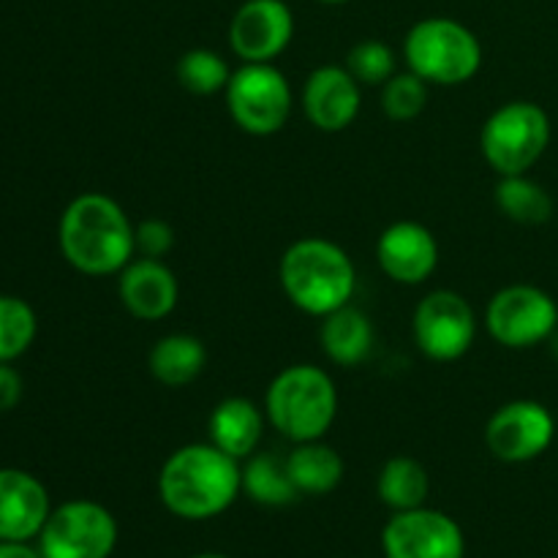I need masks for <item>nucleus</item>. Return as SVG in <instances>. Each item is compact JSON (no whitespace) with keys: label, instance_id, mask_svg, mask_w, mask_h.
<instances>
[{"label":"nucleus","instance_id":"obj_1","mask_svg":"<svg viewBox=\"0 0 558 558\" xmlns=\"http://www.w3.org/2000/svg\"><path fill=\"white\" fill-rule=\"evenodd\" d=\"M243 490L238 458L216 445H185L163 461L158 496L172 515L183 521H207L234 505Z\"/></svg>","mask_w":558,"mask_h":558},{"label":"nucleus","instance_id":"obj_2","mask_svg":"<svg viewBox=\"0 0 558 558\" xmlns=\"http://www.w3.org/2000/svg\"><path fill=\"white\" fill-rule=\"evenodd\" d=\"M60 251L85 276H112L134 256V223L107 194H82L60 218Z\"/></svg>","mask_w":558,"mask_h":558},{"label":"nucleus","instance_id":"obj_3","mask_svg":"<svg viewBox=\"0 0 558 558\" xmlns=\"http://www.w3.org/2000/svg\"><path fill=\"white\" fill-rule=\"evenodd\" d=\"M281 287L294 308L325 319L343 308L357 287V270L347 251L325 238H303L281 256Z\"/></svg>","mask_w":558,"mask_h":558},{"label":"nucleus","instance_id":"obj_4","mask_svg":"<svg viewBox=\"0 0 558 558\" xmlns=\"http://www.w3.org/2000/svg\"><path fill=\"white\" fill-rule=\"evenodd\" d=\"M265 412L272 428L298 445L322 439L338 414L336 381L319 365H289L267 387Z\"/></svg>","mask_w":558,"mask_h":558},{"label":"nucleus","instance_id":"obj_5","mask_svg":"<svg viewBox=\"0 0 558 558\" xmlns=\"http://www.w3.org/2000/svg\"><path fill=\"white\" fill-rule=\"evenodd\" d=\"M409 71L423 76L428 85H463L483 65V44L461 22L450 16L420 20L403 41Z\"/></svg>","mask_w":558,"mask_h":558},{"label":"nucleus","instance_id":"obj_6","mask_svg":"<svg viewBox=\"0 0 558 558\" xmlns=\"http://www.w3.org/2000/svg\"><path fill=\"white\" fill-rule=\"evenodd\" d=\"M550 145V118L539 104L510 101L480 131L485 161L499 174H526Z\"/></svg>","mask_w":558,"mask_h":558},{"label":"nucleus","instance_id":"obj_7","mask_svg":"<svg viewBox=\"0 0 558 558\" xmlns=\"http://www.w3.org/2000/svg\"><path fill=\"white\" fill-rule=\"evenodd\" d=\"M223 93L232 120L251 136L278 134L292 112V87L272 63H243Z\"/></svg>","mask_w":558,"mask_h":558},{"label":"nucleus","instance_id":"obj_8","mask_svg":"<svg viewBox=\"0 0 558 558\" xmlns=\"http://www.w3.org/2000/svg\"><path fill=\"white\" fill-rule=\"evenodd\" d=\"M490 338L507 349H532L548 341L558 327V303L545 289L512 283L490 298L485 311Z\"/></svg>","mask_w":558,"mask_h":558},{"label":"nucleus","instance_id":"obj_9","mask_svg":"<svg viewBox=\"0 0 558 558\" xmlns=\"http://www.w3.org/2000/svg\"><path fill=\"white\" fill-rule=\"evenodd\" d=\"M44 558H109L118 543V523L98 501H65L49 512L41 529Z\"/></svg>","mask_w":558,"mask_h":558},{"label":"nucleus","instance_id":"obj_10","mask_svg":"<svg viewBox=\"0 0 558 558\" xmlns=\"http://www.w3.org/2000/svg\"><path fill=\"white\" fill-rule=\"evenodd\" d=\"M414 341L425 357L452 363L472 349L477 336V316L463 294L436 289L420 300L414 311Z\"/></svg>","mask_w":558,"mask_h":558},{"label":"nucleus","instance_id":"obj_11","mask_svg":"<svg viewBox=\"0 0 558 558\" xmlns=\"http://www.w3.org/2000/svg\"><path fill=\"white\" fill-rule=\"evenodd\" d=\"M556 436V420L537 401H510L496 409L485 425L490 456L505 463H529L543 456Z\"/></svg>","mask_w":558,"mask_h":558},{"label":"nucleus","instance_id":"obj_12","mask_svg":"<svg viewBox=\"0 0 558 558\" xmlns=\"http://www.w3.org/2000/svg\"><path fill=\"white\" fill-rule=\"evenodd\" d=\"M387 558H463L466 539L450 515L428 507L403 510L381 532Z\"/></svg>","mask_w":558,"mask_h":558},{"label":"nucleus","instance_id":"obj_13","mask_svg":"<svg viewBox=\"0 0 558 558\" xmlns=\"http://www.w3.org/2000/svg\"><path fill=\"white\" fill-rule=\"evenodd\" d=\"M292 36L294 16L283 0H245L229 22V47L243 63H272Z\"/></svg>","mask_w":558,"mask_h":558},{"label":"nucleus","instance_id":"obj_14","mask_svg":"<svg viewBox=\"0 0 558 558\" xmlns=\"http://www.w3.org/2000/svg\"><path fill=\"white\" fill-rule=\"evenodd\" d=\"M376 259L387 278L403 287H417L434 276L439 265V243L423 223L398 221L379 234Z\"/></svg>","mask_w":558,"mask_h":558},{"label":"nucleus","instance_id":"obj_15","mask_svg":"<svg viewBox=\"0 0 558 558\" xmlns=\"http://www.w3.org/2000/svg\"><path fill=\"white\" fill-rule=\"evenodd\" d=\"M360 104H363L360 82L349 74L347 65H319L305 80L303 109L311 125L325 134L349 129L360 114Z\"/></svg>","mask_w":558,"mask_h":558},{"label":"nucleus","instance_id":"obj_16","mask_svg":"<svg viewBox=\"0 0 558 558\" xmlns=\"http://www.w3.org/2000/svg\"><path fill=\"white\" fill-rule=\"evenodd\" d=\"M118 294L123 308L134 319L158 322L172 314L174 305H178V276L161 259L142 256V259L129 262L120 270Z\"/></svg>","mask_w":558,"mask_h":558},{"label":"nucleus","instance_id":"obj_17","mask_svg":"<svg viewBox=\"0 0 558 558\" xmlns=\"http://www.w3.org/2000/svg\"><path fill=\"white\" fill-rule=\"evenodd\" d=\"M47 488L22 469H0V543H25L49 518Z\"/></svg>","mask_w":558,"mask_h":558},{"label":"nucleus","instance_id":"obj_18","mask_svg":"<svg viewBox=\"0 0 558 558\" xmlns=\"http://www.w3.org/2000/svg\"><path fill=\"white\" fill-rule=\"evenodd\" d=\"M210 441L232 458H251L265 434L262 409L248 398H227L210 414Z\"/></svg>","mask_w":558,"mask_h":558},{"label":"nucleus","instance_id":"obj_19","mask_svg":"<svg viewBox=\"0 0 558 558\" xmlns=\"http://www.w3.org/2000/svg\"><path fill=\"white\" fill-rule=\"evenodd\" d=\"M322 352L343 368H354L363 363L374 349V325L368 316L354 305L332 311L325 316L319 330Z\"/></svg>","mask_w":558,"mask_h":558},{"label":"nucleus","instance_id":"obj_20","mask_svg":"<svg viewBox=\"0 0 558 558\" xmlns=\"http://www.w3.org/2000/svg\"><path fill=\"white\" fill-rule=\"evenodd\" d=\"M207 365L205 343L189 332H172L153 343L147 368L163 387H185L202 376Z\"/></svg>","mask_w":558,"mask_h":558},{"label":"nucleus","instance_id":"obj_21","mask_svg":"<svg viewBox=\"0 0 558 558\" xmlns=\"http://www.w3.org/2000/svg\"><path fill=\"white\" fill-rule=\"evenodd\" d=\"M287 472L300 494L325 496L343 480V458L322 439L303 441L287 456Z\"/></svg>","mask_w":558,"mask_h":558},{"label":"nucleus","instance_id":"obj_22","mask_svg":"<svg viewBox=\"0 0 558 558\" xmlns=\"http://www.w3.org/2000/svg\"><path fill=\"white\" fill-rule=\"evenodd\" d=\"M376 490H379V499L392 512L417 510L428 499L430 477L423 463L409 456H398L381 466Z\"/></svg>","mask_w":558,"mask_h":558},{"label":"nucleus","instance_id":"obj_23","mask_svg":"<svg viewBox=\"0 0 558 558\" xmlns=\"http://www.w3.org/2000/svg\"><path fill=\"white\" fill-rule=\"evenodd\" d=\"M496 205L510 221L539 227L554 216V199L537 180L526 174H501L496 185Z\"/></svg>","mask_w":558,"mask_h":558},{"label":"nucleus","instance_id":"obj_24","mask_svg":"<svg viewBox=\"0 0 558 558\" xmlns=\"http://www.w3.org/2000/svg\"><path fill=\"white\" fill-rule=\"evenodd\" d=\"M243 490L265 507L292 505L300 496L287 472V458H278L272 452L251 456L248 466L243 469Z\"/></svg>","mask_w":558,"mask_h":558},{"label":"nucleus","instance_id":"obj_25","mask_svg":"<svg viewBox=\"0 0 558 558\" xmlns=\"http://www.w3.org/2000/svg\"><path fill=\"white\" fill-rule=\"evenodd\" d=\"M178 82L194 96H216L227 90L232 80V69L227 60L213 49H189L174 65Z\"/></svg>","mask_w":558,"mask_h":558},{"label":"nucleus","instance_id":"obj_26","mask_svg":"<svg viewBox=\"0 0 558 558\" xmlns=\"http://www.w3.org/2000/svg\"><path fill=\"white\" fill-rule=\"evenodd\" d=\"M38 322L31 305L20 298H0V363L25 354L36 338Z\"/></svg>","mask_w":558,"mask_h":558},{"label":"nucleus","instance_id":"obj_27","mask_svg":"<svg viewBox=\"0 0 558 558\" xmlns=\"http://www.w3.org/2000/svg\"><path fill=\"white\" fill-rule=\"evenodd\" d=\"M428 104V82L417 76L414 71L396 74L381 85V109L390 120L407 123L414 120Z\"/></svg>","mask_w":558,"mask_h":558},{"label":"nucleus","instance_id":"obj_28","mask_svg":"<svg viewBox=\"0 0 558 558\" xmlns=\"http://www.w3.org/2000/svg\"><path fill=\"white\" fill-rule=\"evenodd\" d=\"M347 71L360 85H385L390 76H396V54L385 41L365 38L349 52Z\"/></svg>","mask_w":558,"mask_h":558},{"label":"nucleus","instance_id":"obj_29","mask_svg":"<svg viewBox=\"0 0 558 558\" xmlns=\"http://www.w3.org/2000/svg\"><path fill=\"white\" fill-rule=\"evenodd\" d=\"M134 243L136 251L147 259H163L174 245V229L172 223L161 221V218H150L134 227Z\"/></svg>","mask_w":558,"mask_h":558},{"label":"nucleus","instance_id":"obj_30","mask_svg":"<svg viewBox=\"0 0 558 558\" xmlns=\"http://www.w3.org/2000/svg\"><path fill=\"white\" fill-rule=\"evenodd\" d=\"M22 398V376L9 363H0V412H11Z\"/></svg>","mask_w":558,"mask_h":558},{"label":"nucleus","instance_id":"obj_31","mask_svg":"<svg viewBox=\"0 0 558 558\" xmlns=\"http://www.w3.org/2000/svg\"><path fill=\"white\" fill-rule=\"evenodd\" d=\"M0 558H44V556L27 548L25 543H0Z\"/></svg>","mask_w":558,"mask_h":558},{"label":"nucleus","instance_id":"obj_32","mask_svg":"<svg viewBox=\"0 0 558 558\" xmlns=\"http://www.w3.org/2000/svg\"><path fill=\"white\" fill-rule=\"evenodd\" d=\"M194 558H229V556H221V554H199V556H194Z\"/></svg>","mask_w":558,"mask_h":558},{"label":"nucleus","instance_id":"obj_33","mask_svg":"<svg viewBox=\"0 0 558 558\" xmlns=\"http://www.w3.org/2000/svg\"><path fill=\"white\" fill-rule=\"evenodd\" d=\"M319 3H330V5H336V3H347V0H319Z\"/></svg>","mask_w":558,"mask_h":558}]
</instances>
